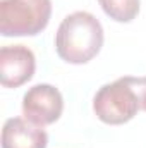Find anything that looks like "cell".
Wrapping results in <instances>:
<instances>
[{
	"instance_id": "obj_1",
	"label": "cell",
	"mask_w": 146,
	"mask_h": 148,
	"mask_svg": "<svg viewBox=\"0 0 146 148\" xmlns=\"http://www.w3.org/2000/svg\"><path fill=\"white\" fill-rule=\"evenodd\" d=\"M103 47V28L100 21L86 10L69 14L55 35V50L69 64H86Z\"/></svg>"
},
{
	"instance_id": "obj_2",
	"label": "cell",
	"mask_w": 146,
	"mask_h": 148,
	"mask_svg": "<svg viewBox=\"0 0 146 148\" xmlns=\"http://www.w3.org/2000/svg\"><path fill=\"white\" fill-rule=\"evenodd\" d=\"M52 0H0L2 36H36L50 23Z\"/></svg>"
},
{
	"instance_id": "obj_3",
	"label": "cell",
	"mask_w": 146,
	"mask_h": 148,
	"mask_svg": "<svg viewBox=\"0 0 146 148\" xmlns=\"http://www.w3.org/2000/svg\"><path fill=\"white\" fill-rule=\"evenodd\" d=\"M93 110L102 122L112 126L126 124L134 119L141 107L136 91L127 81V76L103 84L96 91L93 98Z\"/></svg>"
},
{
	"instance_id": "obj_4",
	"label": "cell",
	"mask_w": 146,
	"mask_h": 148,
	"mask_svg": "<svg viewBox=\"0 0 146 148\" xmlns=\"http://www.w3.org/2000/svg\"><path fill=\"white\" fill-rule=\"evenodd\" d=\"M64 110L62 93L52 84H35L23 97V115L36 124V126H50L57 122Z\"/></svg>"
},
{
	"instance_id": "obj_5",
	"label": "cell",
	"mask_w": 146,
	"mask_h": 148,
	"mask_svg": "<svg viewBox=\"0 0 146 148\" xmlns=\"http://www.w3.org/2000/svg\"><path fill=\"white\" fill-rule=\"evenodd\" d=\"M36 69L35 53L26 45L0 48V83L3 88H19L28 83Z\"/></svg>"
},
{
	"instance_id": "obj_6",
	"label": "cell",
	"mask_w": 146,
	"mask_h": 148,
	"mask_svg": "<svg viewBox=\"0 0 146 148\" xmlns=\"http://www.w3.org/2000/svg\"><path fill=\"white\" fill-rule=\"evenodd\" d=\"M46 131L23 117H10L2 127V148H46Z\"/></svg>"
},
{
	"instance_id": "obj_7",
	"label": "cell",
	"mask_w": 146,
	"mask_h": 148,
	"mask_svg": "<svg viewBox=\"0 0 146 148\" xmlns=\"http://www.w3.org/2000/svg\"><path fill=\"white\" fill-rule=\"evenodd\" d=\"M103 12L117 23H131L139 14V0H98Z\"/></svg>"
},
{
	"instance_id": "obj_8",
	"label": "cell",
	"mask_w": 146,
	"mask_h": 148,
	"mask_svg": "<svg viewBox=\"0 0 146 148\" xmlns=\"http://www.w3.org/2000/svg\"><path fill=\"white\" fill-rule=\"evenodd\" d=\"M127 81H129V84L132 86V90H134L136 95H138L141 110L146 112V76H139V77L127 76Z\"/></svg>"
}]
</instances>
